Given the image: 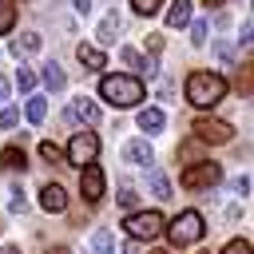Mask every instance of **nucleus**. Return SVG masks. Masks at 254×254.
Wrapping results in <instances>:
<instances>
[{"label":"nucleus","instance_id":"f8f14e48","mask_svg":"<svg viewBox=\"0 0 254 254\" xmlns=\"http://www.w3.org/2000/svg\"><path fill=\"white\" fill-rule=\"evenodd\" d=\"M75 60H79L87 71H103V64H107L103 48H91V44H79V48H75Z\"/></svg>","mask_w":254,"mask_h":254},{"label":"nucleus","instance_id":"dca6fc26","mask_svg":"<svg viewBox=\"0 0 254 254\" xmlns=\"http://www.w3.org/2000/svg\"><path fill=\"white\" fill-rule=\"evenodd\" d=\"M163 123H167V115H163L159 107H143V111H139V131L155 135V131H163Z\"/></svg>","mask_w":254,"mask_h":254},{"label":"nucleus","instance_id":"c03bdc74","mask_svg":"<svg viewBox=\"0 0 254 254\" xmlns=\"http://www.w3.org/2000/svg\"><path fill=\"white\" fill-rule=\"evenodd\" d=\"M52 254H64V250H52Z\"/></svg>","mask_w":254,"mask_h":254},{"label":"nucleus","instance_id":"f704fd0d","mask_svg":"<svg viewBox=\"0 0 254 254\" xmlns=\"http://www.w3.org/2000/svg\"><path fill=\"white\" fill-rule=\"evenodd\" d=\"M16 119H20L16 107H4V111H0V127H16Z\"/></svg>","mask_w":254,"mask_h":254},{"label":"nucleus","instance_id":"aec40b11","mask_svg":"<svg viewBox=\"0 0 254 254\" xmlns=\"http://www.w3.org/2000/svg\"><path fill=\"white\" fill-rule=\"evenodd\" d=\"M119 28H123V20H119L115 12H107V16H103V24H99V36H95V40H99V44H111V40L119 36Z\"/></svg>","mask_w":254,"mask_h":254},{"label":"nucleus","instance_id":"4c0bfd02","mask_svg":"<svg viewBox=\"0 0 254 254\" xmlns=\"http://www.w3.org/2000/svg\"><path fill=\"white\" fill-rule=\"evenodd\" d=\"M71 8H75L79 16H87V8H91V0H71Z\"/></svg>","mask_w":254,"mask_h":254},{"label":"nucleus","instance_id":"a878e982","mask_svg":"<svg viewBox=\"0 0 254 254\" xmlns=\"http://www.w3.org/2000/svg\"><path fill=\"white\" fill-rule=\"evenodd\" d=\"M16 87H20L24 95H32V87H36V71H32V67H20V71H16Z\"/></svg>","mask_w":254,"mask_h":254},{"label":"nucleus","instance_id":"72a5a7b5","mask_svg":"<svg viewBox=\"0 0 254 254\" xmlns=\"http://www.w3.org/2000/svg\"><path fill=\"white\" fill-rule=\"evenodd\" d=\"M222 254H254V250H250L242 238H234V242H226V246H222Z\"/></svg>","mask_w":254,"mask_h":254},{"label":"nucleus","instance_id":"9d476101","mask_svg":"<svg viewBox=\"0 0 254 254\" xmlns=\"http://www.w3.org/2000/svg\"><path fill=\"white\" fill-rule=\"evenodd\" d=\"M40 206H44L48 214L67 210V190H64L60 183H44V187H40Z\"/></svg>","mask_w":254,"mask_h":254},{"label":"nucleus","instance_id":"ddd939ff","mask_svg":"<svg viewBox=\"0 0 254 254\" xmlns=\"http://www.w3.org/2000/svg\"><path fill=\"white\" fill-rule=\"evenodd\" d=\"M119 56H123V64H127V67H135V71H147V79H151V75H159V64H155V56H147V60H143L135 48H123Z\"/></svg>","mask_w":254,"mask_h":254},{"label":"nucleus","instance_id":"2eb2a0df","mask_svg":"<svg viewBox=\"0 0 254 254\" xmlns=\"http://www.w3.org/2000/svg\"><path fill=\"white\" fill-rule=\"evenodd\" d=\"M40 48H44V40H40L36 32H24L20 40H12V48H8V52L20 60V56H32V52H40Z\"/></svg>","mask_w":254,"mask_h":254},{"label":"nucleus","instance_id":"58836bf2","mask_svg":"<svg viewBox=\"0 0 254 254\" xmlns=\"http://www.w3.org/2000/svg\"><path fill=\"white\" fill-rule=\"evenodd\" d=\"M123 254H143V246H139V238H131V242L123 246Z\"/></svg>","mask_w":254,"mask_h":254},{"label":"nucleus","instance_id":"c9c22d12","mask_svg":"<svg viewBox=\"0 0 254 254\" xmlns=\"http://www.w3.org/2000/svg\"><path fill=\"white\" fill-rule=\"evenodd\" d=\"M242 44H246V48H250V52H254V24H250V20H246V24H242Z\"/></svg>","mask_w":254,"mask_h":254},{"label":"nucleus","instance_id":"423d86ee","mask_svg":"<svg viewBox=\"0 0 254 254\" xmlns=\"http://www.w3.org/2000/svg\"><path fill=\"white\" fill-rule=\"evenodd\" d=\"M163 214L159 210H139V214H127L123 218V230H131V238H159L163 234Z\"/></svg>","mask_w":254,"mask_h":254},{"label":"nucleus","instance_id":"39448f33","mask_svg":"<svg viewBox=\"0 0 254 254\" xmlns=\"http://www.w3.org/2000/svg\"><path fill=\"white\" fill-rule=\"evenodd\" d=\"M179 183L187 187V190H202V187H214V183H222V167L218 163H194V167H187L183 175H179Z\"/></svg>","mask_w":254,"mask_h":254},{"label":"nucleus","instance_id":"e433bc0d","mask_svg":"<svg viewBox=\"0 0 254 254\" xmlns=\"http://www.w3.org/2000/svg\"><path fill=\"white\" fill-rule=\"evenodd\" d=\"M147 48H151V52H159V48H163V36H159V32H155V36H147Z\"/></svg>","mask_w":254,"mask_h":254},{"label":"nucleus","instance_id":"20e7f679","mask_svg":"<svg viewBox=\"0 0 254 254\" xmlns=\"http://www.w3.org/2000/svg\"><path fill=\"white\" fill-rule=\"evenodd\" d=\"M95 155H99V135H91V131H75L71 135V143H67V159H71V167H95Z\"/></svg>","mask_w":254,"mask_h":254},{"label":"nucleus","instance_id":"0eeeda50","mask_svg":"<svg viewBox=\"0 0 254 254\" xmlns=\"http://www.w3.org/2000/svg\"><path fill=\"white\" fill-rule=\"evenodd\" d=\"M194 135H198L202 143H230V139H234V127H230L226 119L198 115V119H194Z\"/></svg>","mask_w":254,"mask_h":254},{"label":"nucleus","instance_id":"1a4fd4ad","mask_svg":"<svg viewBox=\"0 0 254 254\" xmlns=\"http://www.w3.org/2000/svg\"><path fill=\"white\" fill-rule=\"evenodd\" d=\"M79 190H83L87 202H99L103 198V171L99 167H83L79 171Z\"/></svg>","mask_w":254,"mask_h":254},{"label":"nucleus","instance_id":"a211bd4d","mask_svg":"<svg viewBox=\"0 0 254 254\" xmlns=\"http://www.w3.org/2000/svg\"><path fill=\"white\" fill-rule=\"evenodd\" d=\"M214 60H218L222 67H238V48H234V40H214Z\"/></svg>","mask_w":254,"mask_h":254},{"label":"nucleus","instance_id":"c756f323","mask_svg":"<svg viewBox=\"0 0 254 254\" xmlns=\"http://www.w3.org/2000/svg\"><path fill=\"white\" fill-rule=\"evenodd\" d=\"M8 210H12V214H24V210H28V198H24V190H20V187L12 190V198H8Z\"/></svg>","mask_w":254,"mask_h":254},{"label":"nucleus","instance_id":"f3484780","mask_svg":"<svg viewBox=\"0 0 254 254\" xmlns=\"http://www.w3.org/2000/svg\"><path fill=\"white\" fill-rule=\"evenodd\" d=\"M147 187H151L155 198H171V183H167L163 167H147Z\"/></svg>","mask_w":254,"mask_h":254},{"label":"nucleus","instance_id":"473e14b6","mask_svg":"<svg viewBox=\"0 0 254 254\" xmlns=\"http://www.w3.org/2000/svg\"><path fill=\"white\" fill-rule=\"evenodd\" d=\"M115 202H119V206H135V187H119Z\"/></svg>","mask_w":254,"mask_h":254},{"label":"nucleus","instance_id":"4468645a","mask_svg":"<svg viewBox=\"0 0 254 254\" xmlns=\"http://www.w3.org/2000/svg\"><path fill=\"white\" fill-rule=\"evenodd\" d=\"M40 79H44L48 91H64V87H67V75H64L60 64H44V67H40Z\"/></svg>","mask_w":254,"mask_h":254},{"label":"nucleus","instance_id":"79ce46f5","mask_svg":"<svg viewBox=\"0 0 254 254\" xmlns=\"http://www.w3.org/2000/svg\"><path fill=\"white\" fill-rule=\"evenodd\" d=\"M206 4H210V8H218V4H222V0H206Z\"/></svg>","mask_w":254,"mask_h":254},{"label":"nucleus","instance_id":"f03ea898","mask_svg":"<svg viewBox=\"0 0 254 254\" xmlns=\"http://www.w3.org/2000/svg\"><path fill=\"white\" fill-rule=\"evenodd\" d=\"M226 95V79L218 71H190L187 75V103L194 107H214Z\"/></svg>","mask_w":254,"mask_h":254},{"label":"nucleus","instance_id":"a18cd8bd","mask_svg":"<svg viewBox=\"0 0 254 254\" xmlns=\"http://www.w3.org/2000/svg\"><path fill=\"white\" fill-rule=\"evenodd\" d=\"M202 254H210V250H202Z\"/></svg>","mask_w":254,"mask_h":254},{"label":"nucleus","instance_id":"6ab92c4d","mask_svg":"<svg viewBox=\"0 0 254 254\" xmlns=\"http://www.w3.org/2000/svg\"><path fill=\"white\" fill-rule=\"evenodd\" d=\"M183 24H190V0H175L167 8V28H183Z\"/></svg>","mask_w":254,"mask_h":254},{"label":"nucleus","instance_id":"6e6552de","mask_svg":"<svg viewBox=\"0 0 254 254\" xmlns=\"http://www.w3.org/2000/svg\"><path fill=\"white\" fill-rule=\"evenodd\" d=\"M64 119H67L71 127H79V123H95V119H99V107H95L87 95H75V99L64 107Z\"/></svg>","mask_w":254,"mask_h":254},{"label":"nucleus","instance_id":"cd10ccee","mask_svg":"<svg viewBox=\"0 0 254 254\" xmlns=\"http://www.w3.org/2000/svg\"><path fill=\"white\" fill-rule=\"evenodd\" d=\"M16 24V8H12V0H0V32H8Z\"/></svg>","mask_w":254,"mask_h":254},{"label":"nucleus","instance_id":"7c9ffc66","mask_svg":"<svg viewBox=\"0 0 254 254\" xmlns=\"http://www.w3.org/2000/svg\"><path fill=\"white\" fill-rule=\"evenodd\" d=\"M190 44H206V20H194L190 24Z\"/></svg>","mask_w":254,"mask_h":254},{"label":"nucleus","instance_id":"b1692460","mask_svg":"<svg viewBox=\"0 0 254 254\" xmlns=\"http://www.w3.org/2000/svg\"><path fill=\"white\" fill-rule=\"evenodd\" d=\"M91 250H95V254H119L111 230H95V234H91Z\"/></svg>","mask_w":254,"mask_h":254},{"label":"nucleus","instance_id":"a19ab883","mask_svg":"<svg viewBox=\"0 0 254 254\" xmlns=\"http://www.w3.org/2000/svg\"><path fill=\"white\" fill-rule=\"evenodd\" d=\"M0 254H20V246H0Z\"/></svg>","mask_w":254,"mask_h":254},{"label":"nucleus","instance_id":"f257e3e1","mask_svg":"<svg viewBox=\"0 0 254 254\" xmlns=\"http://www.w3.org/2000/svg\"><path fill=\"white\" fill-rule=\"evenodd\" d=\"M99 95H103L107 103H115V107H135V103H143L147 87H143V79H135V75H103V79H99Z\"/></svg>","mask_w":254,"mask_h":254},{"label":"nucleus","instance_id":"2f4dec72","mask_svg":"<svg viewBox=\"0 0 254 254\" xmlns=\"http://www.w3.org/2000/svg\"><path fill=\"white\" fill-rule=\"evenodd\" d=\"M226 187H230V194H246V190H250V179H246V175H234Z\"/></svg>","mask_w":254,"mask_h":254},{"label":"nucleus","instance_id":"c85d7f7f","mask_svg":"<svg viewBox=\"0 0 254 254\" xmlns=\"http://www.w3.org/2000/svg\"><path fill=\"white\" fill-rule=\"evenodd\" d=\"M131 8H135L139 16H155V12L163 8V0H131Z\"/></svg>","mask_w":254,"mask_h":254},{"label":"nucleus","instance_id":"4be33fe9","mask_svg":"<svg viewBox=\"0 0 254 254\" xmlns=\"http://www.w3.org/2000/svg\"><path fill=\"white\" fill-rule=\"evenodd\" d=\"M0 163H4L8 171H24L28 155H24V147H16V143H12V147H4V151H0Z\"/></svg>","mask_w":254,"mask_h":254},{"label":"nucleus","instance_id":"412c9836","mask_svg":"<svg viewBox=\"0 0 254 254\" xmlns=\"http://www.w3.org/2000/svg\"><path fill=\"white\" fill-rule=\"evenodd\" d=\"M198 155H202V139H198V135H190L187 143H179V159H187L190 167H194V163H206V159H198Z\"/></svg>","mask_w":254,"mask_h":254},{"label":"nucleus","instance_id":"37998d69","mask_svg":"<svg viewBox=\"0 0 254 254\" xmlns=\"http://www.w3.org/2000/svg\"><path fill=\"white\" fill-rule=\"evenodd\" d=\"M151 254H167V250H151Z\"/></svg>","mask_w":254,"mask_h":254},{"label":"nucleus","instance_id":"ea45409f","mask_svg":"<svg viewBox=\"0 0 254 254\" xmlns=\"http://www.w3.org/2000/svg\"><path fill=\"white\" fill-rule=\"evenodd\" d=\"M4 95H8V79L0 75V103H4Z\"/></svg>","mask_w":254,"mask_h":254},{"label":"nucleus","instance_id":"7ed1b4c3","mask_svg":"<svg viewBox=\"0 0 254 254\" xmlns=\"http://www.w3.org/2000/svg\"><path fill=\"white\" fill-rule=\"evenodd\" d=\"M202 214L198 210H183L175 222H171V230H167V238L175 242V246H190V242H198L202 238Z\"/></svg>","mask_w":254,"mask_h":254},{"label":"nucleus","instance_id":"9b49d317","mask_svg":"<svg viewBox=\"0 0 254 254\" xmlns=\"http://www.w3.org/2000/svg\"><path fill=\"white\" fill-rule=\"evenodd\" d=\"M123 159H127V163H135V167H151V163H155V151H151V143H147V139H127Z\"/></svg>","mask_w":254,"mask_h":254},{"label":"nucleus","instance_id":"bb28decb","mask_svg":"<svg viewBox=\"0 0 254 254\" xmlns=\"http://www.w3.org/2000/svg\"><path fill=\"white\" fill-rule=\"evenodd\" d=\"M40 159H44V163H52V167H56V163H64V151H60V147H56V143H40Z\"/></svg>","mask_w":254,"mask_h":254},{"label":"nucleus","instance_id":"5701e85b","mask_svg":"<svg viewBox=\"0 0 254 254\" xmlns=\"http://www.w3.org/2000/svg\"><path fill=\"white\" fill-rule=\"evenodd\" d=\"M234 87H238V95H250V91H254V60L238 67V75H234Z\"/></svg>","mask_w":254,"mask_h":254},{"label":"nucleus","instance_id":"393cba45","mask_svg":"<svg viewBox=\"0 0 254 254\" xmlns=\"http://www.w3.org/2000/svg\"><path fill=\"white\" fill-rule=\"evenodd\" d=\"M24 111H28L32 123H44V115H48V99H44V95H28V107H24Z\"/></svg>","mask_w":254,"mask_h":254}]
</instances>
